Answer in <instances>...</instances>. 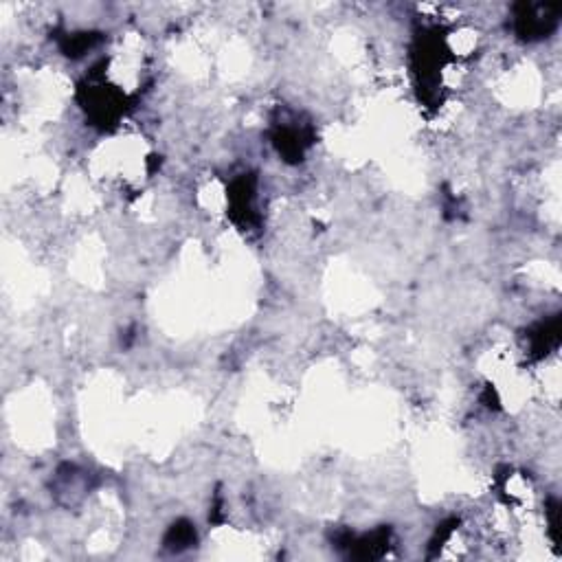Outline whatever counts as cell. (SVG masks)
<instances>
[{
  "label": "cell",
  "mask_w": 562,
  "mask_h": 562,
  "mask_svg": "<svg viewBox=\"0 0 562 562\" xmlns=\"http://www.w3.org/2000/svg\"><path fill=\"white\" fill-rule=\"evenodd\" d=\"M516 11V31L527 40L547 38L558 25V7L554 5H519Z\"/></svg>",
  "instance_id": "6da1fadb"
}]
</instances>
